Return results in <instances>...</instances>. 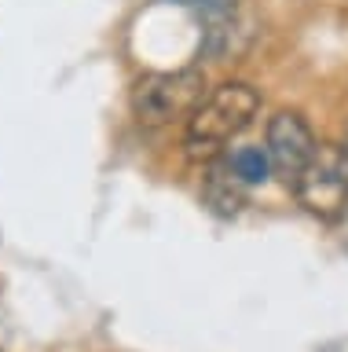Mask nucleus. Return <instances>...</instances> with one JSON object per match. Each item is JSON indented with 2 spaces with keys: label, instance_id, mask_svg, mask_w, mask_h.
I'll return each mask as SVG.
<instances>
[{
  "label": "nucleus",
  "instance_id": "f257e3e1",
  "mask_svg": "<svg viewBox=\"0 0 348 352\" xmlns=\"http://www.w3.org/2000/svg\"><path fill=\"white\" fill-rule=\"evenodd\" d=\"M260 114V92L249 81H224L205 92V99L194 107L183 132V151L191 162H213L235 136L253 125Z\"/></svg>",
  "mask_w": 348,
  "mask_h": 352
},
{
  "label": "nucleus",
  "instance_id": "f03ea898",
  "mask_svg": "<svg viewBox=\"0 0 348 352\" xmlns=\"http://www.w3.org/2000/svg\"><path fill=\"white\" fill-rule=\"evenodd\" d=\"M205 99L202 70H147L132 81L128 103L143 129H165L180 118H191Z\"/></svg>",
  "mask_w": 348,
  "mask_h": 352
},
{
  "label": "nucleus",
  "instance_id": "7ed1b4c3",
  "mask_svg": "<svg viewBox=\"0 0 348 352\" xmlns=\"http://www.w3.org/2000/svg\"><path fill=\"white\" fill-rule=\"evenodd\" d=\"M293 198L304 213L323 224H337L348 213V169L341 143H319L308 169L293 184Z\"/></svg>",
  "mask_w": 348,
  "mask_h": 352
},
{
  "label": "nucleus",
  "instance_id": "20e7f679",
  "mask_svg": "<svg viewBox=\"0 0 348 352\" xmlns=\"http://www.w3.org/2000/svg\"><path fill=\"white\" fill-rule=\"evenodd\" d=\"M264 151L271 158V173H275L286 187H293L297 176L308 169V162L315 158L319 140H315V132H312L304 114H297V110H279V114L268 118Z\"/></svg>",
  "mask_w": 348,
  "mask_h": 352
},
{
  "label": "nucleus",
  "instance_id": "39448f33",
  "mask_svg": "<svg viewBox=\"0 0 348 352\" xmlns=\"http://www.w3.org/2000/svg\"><path fill=\"white\" fill-rule=\"evenodd\" d=\"M246 191H249V184L238 180L227 162H213L202 176V202L220 217H235L246 206Z\"/></svg>",
  "mask_w": 348,
  "mask_h": 352
},
{
  "label": "nucleus",
  "instance_id": "423d86ee",
  "mask_svg": "<svg viewBox=\"0 0 348 352\" xmlns=\"http://www.w3.org/2000/svg\"><path fill=\"white\" fill-rule=\"evenodd\" d=\"M227 165L235 169V176L242 184H264L268 176H271V158H268V151L264 147H238L231 151V158H227Z\"/></svg>",
  "mask_w": 348,
  "mask_h": 352
},
{
  "label": "nucleus",
  "instance_id": "0eeeda50",
  "mask_svg": "<svg viewBox=\"0 0 348 352\" xmlns=\"http://www.w3.org/2000/svg\"><path fill=\"white\" fill-rule=\"evenodd\" d=\"M341 151H345V169H348V136H345V143H341Z\"/></svg>",
  "mask_w": 348,
  "mask_h": 352
}]
</instances>
